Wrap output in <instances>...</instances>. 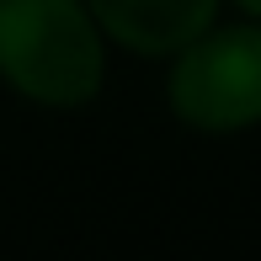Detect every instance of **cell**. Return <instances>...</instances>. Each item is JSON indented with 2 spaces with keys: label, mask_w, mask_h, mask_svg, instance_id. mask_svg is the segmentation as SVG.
Listing matches in <instances>:
<instances>
[{
  "label": "cell",
  "mask_w": 261,
  "mask_h": 261,
  "mask_svg": "<svg viewBox=\"0 0 261 261\" xmlns=\"http://www.w3.org/2000/svg\"><path fill=\"white\" fill-rule=\"evenodd\" d=\"M107 32L86 0H0V80L21 101L86 107L107 80Z\"/></svg>",
  "instance_id": "obj_1"
},
{
  "label": "cell",
  "mask_w": 261,
  "mask_h": 261,
  "mask_svg": "<svg viewBox=\"0 0 261 261\" xmlns=\"http://www.w3.org/2000/svg\"><path fill=\"white\" fill-rule=\"evenodd\" d=\"M165 101L197 134H245L261 123V21L203 27L171 54Z\"/></svg>",
  "instance_id": "obj_2"
},
{
  "label": "cell",
  "mask_w": 261,
  "mask_h": 261,
  "mask_svg": "<svg viewBox=\"0 0 261 261\" xmlns=\"http://www.w3.org/2000/svg\"><path fill=\"white\" fill-rule=\"evenodd\" d=\"M86 6L117 48L144 59H171L181 43L219 21V0H86Z\"/></svg>",
  "instance_id": "obj_3"
},
{
  "label": "cell",
  "mask_w": 261,
  "mask_h": 261,
  "mask_svg": "<svg viewBox=\"0 0 261 261\" xmlns=\"http://www.w3.org/2000/svg\"><path fill=\"white\" fill-rule=\"evenodd\" d=\"M234 6H240L245 16H256V21H261V0H234Z\"/></svg>",
  "instance_id": "obj_4"
}]
</instances>
